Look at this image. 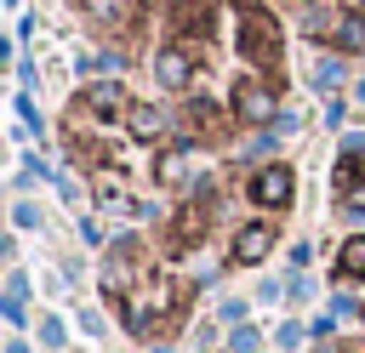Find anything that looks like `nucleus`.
<instances>
[{
    "label": "nucleus",
    "instance_id": "obj_1",
    "mask_svg": "<svg viewBox=\"0 0 365 353\" xmlns=\"http://www.w3.org/2000/svg\"><path fill=\"white\" fill-rule=\"evenodd\" d=\"M297 222V165L234 154L194 176L160 216L125 228L97 262V296L143 347H171L217 273L262 268Z\"/></svg>",
    "mask_w": 365,
    "mask_h": 353
},
{
    "label": "nucleus",
    "instance_id": "obj_2",
    "mask_svg": "<svg viewBox=\"0 0 365 353\" xmlns=\"http://www.w3.org/2000/svg\"><path fill=\"white\" fill-rule=\"evenodd\" d=\"M291 23L274 0H171L154 28V97L194 154H228L291 102Z\"/></svg>",
    "mask_w": 365,
    "mask_h": 353
},
{
    "label": "nucleus",
    "instance_id": "obj_3",
    "mask_svg": "<svg viewBox=\"0 0 365 353\" xmlns=\"http://www.w3.org/2000/svg\"><path fill=\"white\" fill-rule=\"evenodd\" d=\"M57 148L80 188L114 216H160L182 182V131L131 80H86L57 108Z\"/></svg>",
    "mask_w": 365,
    "mask_h": 353
},
{
    "label": "nucleus",
    "instance_id": "obj_4",
    "mask_svg": "<svg viewBox=\"0 0 365 353\" xmlns=\"http://www.w3.org/2000/svg\"><path fill=\"white\" fill-rule=\"evenodd\" d=\"M63 11L97 51L131 63V57H148L154 28L171 11V0H63Z\"/></svg>",
    "mask_w": 365,
    "mask_h": 353
},
{
    "label": "nucleus",
    "instance_id": "obj_5",
    "mask_svg": "<svg viewBox=\"0 0 365 353\" xmlns=\"http://www.w3.org/2000/svg\"><path fill=\"white\" fill-rule=\"evenodd\" d=\"M274 11L314 51H331V57L365 51V0H274Z\"/></svg>",
    "mask_w": 365,
    "mask_h": 353
},
{
    "label": "nucleus",
    "instance_id": "obj_6",
    "mask_svg": "<svg viewBox=\"0 0 365 353\" xmlns=\"http://www.w3.org/2000/svg\"><path fill=\"white\" fill-rule=\"evenodd\" d=\"M331 211L354 228H365V137H342L331 159Z\"/></svg>",
    "mask_w": 365,
    "mask_h": 353
},
{
    "label": "nucleus",
    "instance_id": "obj_7",
    "mask_svg": "<svg viewBox=\"0 0 365 353\" xmlns=\"http://www.w3.org/2000/svg\"><path fill=\"white\" fill-rule=\"evenodd\" d=\"M325 279H331V290L365 319V228H354L336 251H331V262H325Z\"/></svg>",
    "mask_w": 365,
    "mask_h": 353
},
{
    "label": "nucleus",
    "instance_id": "obj_8",
    "mask_svg": "<svg viewBox=\"0 0 365 353\" xmlns=\"http://www.w3.org/2000/svg\"><path fill=\"white\" fill-rule=\"evenodd\" d=\"M314 353H365V336H319Z\"/></svg>",
    "mask_w": 365,
    "mask_h": 353
}]
</instances>
